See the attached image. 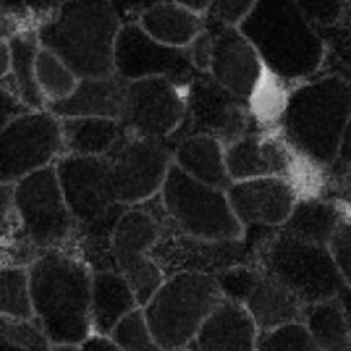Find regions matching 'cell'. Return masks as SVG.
I'll return each mask as SVG.
<instances>
[{"label": "cell", "instance_id": "cell-1", "mask_svg": "<svg viewBox=\"0 0 351 351\" xmlns=\"http://www.w3.org/2000/svg\"><path fill=\"white\" fill-rule=\"evenodd\" d=\"M350 116V83L339 74H317L289 88L272 130L303 164L327 172L336 164Z\"/></svg>", "mask_w": 351, "mask_h": 351}, {"label": "cell", "instance_id": "cell-2", "mask_svg": "<svg viewBox=\"0 0 351 351\" xmlns=\"http://www.w3.org/2000/svg\"><path fill=\"white\" fill-rule=\"evenodd\" d=\"M238 28L255 47L265 73L289 86L317 76L326 64V38L295 0H256Z\"/></svg>", "mask_w": 351, "mask_h": 351}, {"label": "cell", "instance_id": "cell-3", "mask_svg": "<svg viewBox=\"0 0 351 351\" xmlns=\"http://www.w3.org/2000/svg\"><path fill=\"white\" fill-rule=\"evenodd\" d=\"M35 324L50 344H81L92 334L93 271L67 248L49 250L28 265Z\"/></svg>", "mask_w": 351, "mask_h": 351}, {"label": "cell", "instance_id": "cell-4", "mask_svg": "<svg viewBox=\"0 0 351 351\" xmlns=\"http://www.w3.org/2000/svg\"><path fill=\"white\" fill-rule=\"evenodd\" d=\"M121 19L110 0H66L36 28L42 49L64 60L77 77L114 74Z\"/></svg>", "mask_w": 351, "mask_h": 351}, {"label": "cell", "instance_id": "cell-5", "mask_svg": "<svg viewBox=\"0 0 351 351\" xmlns=\"http://www.w3.org/2000/svg\"><path fill=\"white\" fill-rule=\"evenodd\" d=\"M250 263L281 282L305 306L327 300H343L351 306V289L327 246L274 229L253 246Z\"/></svg>", "mask_w": 351, "mask_h": 351}, {"label": "cell", "instance_id": "cell-6", "mask_svg": "<svg viewBox=\"0 0 351 351\" xmlns=\"http://www.w3.org/2000/svg\"><path fill=\"white\" fill-rule=\"evenodd\" d=\"M222 300L215 276L178 272L165 276L141 310L152 334L165 351H184Z\"/></svg>", "mask_w": 351, "mask_h": 351}, {"label": "cell", "instance_id": "cell-7", "mask_svg": "<svg viewBox=\"0 0 351 351\" xmlns=\"http://www.w3.org/2000/svg\"><path fill=\"white\" fill-rule=\"evenodd\" d=\"M165 221L178 231L207 241H239L245 229L236 219L226 190L208 186L171 165L158 193Z\"/></svg>", "mask_w": 351, "mask_h": 351}, {"label": "cell", "instance_id": "cell-8", "mask_svg": "<svg viewBox=\"0 0 351 351\" xmlns=\"http://www.w3.org/2000/svg\"><path fill=\"white\" fill-rule=\"evenodd\" d=\"M14 212L19 236L36 253L67 248L76 232L53 164L14 184Z\"/></svg>", "mask_w": 351, "mask_h": 351}, {"label": "cell", "instance_id": "cell-9", "mask_svg": "<svg viewBox=\"0 0 351 351\" xmlns=\"http://www.w3.org/2000/svg\"><path fill=\"white\" fill-rule=\"evenodd\" d=\"M165 217L158 195L147 204L123 212L114 228L112 260L143 306L164 281V272L152 258V250L164 231Z\"/></svg>", "mask_w": 351, "mask_h": 351}, {"label": "cell", "instance_id": "cell-10", "mask_svg": "<svg viewBox=\"0 0 351 351\" xmlns=\"http://www.w3.org/2000/svg\"><path fill=\"white\" fill-rule=\"evenodd\" d=\"M64 154L59 117L26 110L0 130V183L16 184Z\"/></svg>", "mask_w": 351, "mask_h": 351}, {"label": "cell", "instance_id": "cell-11", "mask_svg": "<svg viewBox=\"0 0 351 351\" xmlns=\"http://www.w3.org/2000/svg\"><path fill=\"white\" fill-rule=\"evenodd\" d=\"M256 123L248 100L232 95L208 73H195L186 86V117L169 143L190 134H210L229 145Z\"/></svg>", "mask_w": 351, "mask_h": 351}, {"label": "cell", "instance_id": "cell-12", "mask_svg": "<svg viewBox=\"0 0 351 351\" xmlns=\"http://www.w3.org/2000/svg\"><path fill=\"white\" fill-rule=\"evenodd\" d=\"M107 157L117 204L133 207L160 193L174 158V147L167 140L128 134Z\"/></svg>", "mask_w": 351, "mask_h": 351}, {"label": "cell", "instance_id": "cell-13", "mask_svg": "<svg viewBox=\"0 0 351 351\" xmlns=\"http://www.w3.org/2000/svg\"><path fill=\"white\" fill-rule=\"evenodd\" d=\"M186 86L171 77L130 81L121 119L128 133L152 140H171L186 117Z\"/></svg>", "mask_w": 351, "mask_h": 351}, {"label": "cell", "instance_id": "cell-14", "mask_svg": "<svg viewBox=\"0 0 351 351\" xmlns=\"http://www.w3.org/2000/svg\"><path fill=\"white\" fill-rule=\"evenodd\" d=\"M190 50L169 47L143 32L136 21L121 25L114 47V74L124 81L171 77L188 84L195 76Z\"/></svg>", "mask_w": 351, "mask_h": 351}, {"label": "cell", "instance_id": "cell-15", "mask_svg": "<svg viewBox=\"0 0 351 351\" xmlns=\"http://www.w3.org/2000/svg\"><path fill=\"white\" fill-rule=\"evenodd\" d=\"M53 165L76 224L100 219L117 205L109 157L62 154Z\"/></svg>", "mask_w": 351, "mask_h": 351}, {"label": "cell", "instance_id": "cell-16", "mask_svg": "<svg viewBox=\"0 0 351 351\" xmlns=\"http://www.w3.org/2000/svg\"><path fill=\"white\" fill-rule=\"evenodd\" d=\"M164 276L178 272L219 274L239 263L250 262V248L245 238L239 241H207L178 231L165 221L164 231L152 250Z\"/></svg>", "mask_w": 351, "mask_h": 351}, {"label": "cell", "instance_id": "cell-17", "mask_svg": "<svg viewBox=\"0 0 351 351\" xmlns=\"http://www.w3.org/2000/svg\"><path fill=\"white\" fill-rule=\"evenodd\" d=\"M226 193L245 231L279 229L288 221L296 202L303 195L296 181L281 176L232 181Z\"/></svg>", "mask_w": 351, "mask_h": 351}, {"label": "cell", "instance_id": "cell-18", "mask_svg": "<svg viewBox=\"0 0 351 351\" xmlns=\"http://www.w3.org/2000/svg\"><path fill=\"white\" fill-rule=\"evenodd\" d=\"M205 28L212 38L208 74L232 95L252 102L265 74L255 47L238 26H224L205 19Z\"/></svg>", "mask_w": 351, "mask_h": 351}, {"label": "cell", "instance_id": "cell-19", "mask_svg": "<svg viewBox=\"0 0 351 351\" xmlns=\"http://www.w3.org/2000/svg\"><path fill=\"white\" fill-rule=\"evenodd\" d=\"M300 160L274 130L262 128L260 123L226 145V165L232 181L255 180L281 176L295 180Z\"/></svg>", "mask_w": 351, "mask_h": 351}, {"label": "cell", "instance_id": "cell-20", "mask_svg": "<svg viewBox=\"0 0 351 351\" xmlns=\"http://www.w3.org/2000/svg\"><path fill=\"white\" fill-rule=\"evenodd\" d=\"M258 329L245 305L224 298L184 351H256Z\"/></svg>", "mask_w": 351, "mask_h": 351}, {"label": "cell", "instance_id": "cell-21", "mask_svg": "<svg viewBox=\"0 0 351 351\" xmlns=\"http://www.w3.org/2000/svg\"><path fill=\"white\" fill-rule=\"evenodd\" d=\"M128 81L116 74L80 77L74 92L64 100L47 106L56 117H109L123 119Z\"/></svg>", "mask_w": 351, "mask_h": 351}, {"label": "cell", "instance_id": "cell-22", "mask_svg": "<svg viewBox=\"0 0 351 351\" xmlns=\"http://www.w3.org/2000/svg\"><path fill=\"white\" fill-rule=\"evenodd\" d=\"M243 305L252 315L258 334L278 329L286 324L303 322L306 308L281 282L260 269L248 295L243 300Z\"/></svg>", "mask_w": 351, "mask_h": 351}, {"label": "cell", "instance_id": "cell-23", "mask_svg": "<svg viewBox=\"0 0 351 351\" xmlns=\"http://www.w3.org/2000/svg\"><path fill=\"white\" fill-rule=\"evenodd\" d=\"M136 308H140L136 295L119 271L106 269L93 272L90 302L93 334L110 336L114 327Z\"/></svg>", "mask_w": 351, "mask_h": 351}, {"label": "cell", "instance_id": "cell-24", "mask_svg": "<svg viewBox=\"0 0 351 351\" xmlns=\"http://www.w3.org/2000/svg\"><path fill=\"white\" fill-rule=\"evenodd\" d=\"M172 164L193 180L228 190L231 184L226 165V145L210 134H190L174 145Z\"/></svg>", "mask_w": 351, "mask_h": 351}, {"label": "cell", "instance_id": "cell-25", "mask_svg": "<svg viewBox=\"0 0 351 351\" xmlns=\"http://www.w3.org/2000/svg\"><path fill=\"white\" fill-rule=\"evenodd\" d=\"M138 25L147 35L169 47L186 49L205 29V16L197 14L172 0H162L143 9Z\"/></svg>", "mask_w": 351, "mask_h": 351}, {"label": "cell", "instance_id": "cell-26", "mask_svg": "<svg viewBox=\"0 0 351 351\" xmlns=\"http://www.w3.org/2000/svg\"><path fill=\"white\" fill-rule=\"evenodd\" d=\"M59 123L64 154L107 157L130 134L123 121L109 117H60Z\"/></svg>", "mask_w": 351, "mask_h": 351}, {"label": "cell", "instance_id": "cell-27", "mask_svg": "<svg viewBox=\"0 0 351 351\" xmlns=\"http://www.w3.org/2000/svg\"><path fill=\"white\" fill-rule=\"evenodd\" d=\"M343 212L344 204L334 198L322 195H302L288 221L279 229L295 238L327 246L343 217Z\"/></svg>", "mask_w": 351, "mask_h": 351}, {"label": "cell", "instance_id": "cell-28", "mask_svg": "<svg viewBox=\"0 0 351 351\" xmlns=\"http://www.w3.org/2000/svg\"><path fill=\"white\" fill-rule=\"evenodd\" d=\"M303 324L320 351H350L351 306L343 300L308 305Z\"/></svg>", "mask_w": 351, "mask_h": 351}, {"label": "cell", "instance_id": "cell-29", "mask_svg": "<svg viewBox=\"0 0 351 351\" xmlns=\"http://www.w3.org/2000/svg\"><path fill=\"white\" fill-rule=\"evenodd\" d=\"M11 49V77L14 81L23 104L29 110L47 109V104L36 83V56L42 49L36 29H28L9 40Z\"/></svg>", "mask_w": 351, "mask_h": 351}, {"label": "cell", "instance_id": "cell-30", "mask_svg": "<svg viewBox=\"0 0 351 351\" xmlns=\"http://www.w3.org/2000/svg\"><path fill=\"white\" fill-rule=\"evenodd\" d=\"M0 319L35 322L26 265H0Z\"/></svg>", "mask_w": 351, "mask_h": 351}, {"label": "cell", "instance_id": "cell-31", "mask_svg": "<svg viewBox=\"0 0 351 351\" xmlns=\"http://www.w3.org/2000/svg\"><path fill=\"white\" fill-rule=\"evenodd\" d=\"M35 71L36 83L47 106L69 97L80 81L77 74L60 57L47 49L38 50Z\"/></svg>", "mask_w": 351, "mask_h": 351}, {"label": "cell", "instance_id": "cell-32", "mask_svg": "<svg viewBox=\"0 0 351 351\" xmlns=\"http://www.w3.org/2000/svg\"><path fill=\"white\" fill-rule=\"evenodd\" d=\"M110 337L121 348V351H165L152 334L141 306L124 317L114 327Z\"/></svg>", "mask_w": 351, "mask_h": 351}, {"label": "cell", "instance_id": "cell-33", "mask_svg": "<svg viewBox=\"0 0 351 351\" xmlns=\"http://www.w3.org/2000/svg\"><path fill=\"white\" fill-rule=\"evenodd\" d=\"M256 351H320L303 322L286 324L278 329L260 332Z\"/></svg>", "mask_w": 351, "mask_h": 351}, {"label": "cell", "instance_id": "cell-34", "mask_svg": "<svg viewBox=\"0 0 351 351\" xmlns=\"http://www.w3.org/2000/svg\"><path fill=\"white\" fill-rule=\"evenodd\" d=\"M330 255H332L334 263H336L337 271L343 276L344 282L351 289V207L344 205L343 217L330 238L329 245Z\"/></svg>", "mask_w": 351, "mask_h": 351}, {"label": "cell", "instance_id": "cell-35", "mask_svg": "<svg viewBox=\"0 0 351 351\" xmlns=\"http://www.w3.org/2000/svg\"><path fill=\"white\" fill-rule=\"evenodd\" d=\"M36 28L38 21L21 0H0V42H9L19 33Z\"/></svg>", "mask_w": 351, "mask_h": 351}, {"label": "cell", "instance_id": "cell-36", "mask_svg": "<svg viewBox=\"0 0 351 351\" xmlns=\"http://www.w3.org/2000/svg\"><path fill=\"white\" fill-rule=\"evenodd\" d=\"M300 11L315 28H334L344 19L346 0H295Z\"/></svg>", "mask_w": 351, "mask_h": 351}, {"label": "cell", "instance_id": "cell-37", "mask_svg": "<svg viewBox=\"0 0 351 351\" xmlns=\"http://www.w3.org/2000/svg\"><path fill=\"white\" fill-rule=\"evenodd\" d=\"M255 4L256 0H214L205 19L224 26H239Z\"/></svg>", "mask_w": 351, "mask_h": 351}, {"label": "cell", "instance_id": "cell-38", "mask_svg": "<svg viewBox=\"0 0 351 351\" xmlns=\"http://www.w3.org/2000/svg\"><path fill=\"white\" fill-rule=\"evenodd\" d=\"M26 110L29 109L23 104L12 77L0 81V130H4V126Z\"/></svg>", "mask_w": 351, "mask_h": 351}, {"label": "cell", "instance_id": "cell-39", "mask_svg": "<svg viewBox=\"0 0 351 351\" xmlns=\"http://www.w3.org/2000/svg\"><path fill=\"white\" fill-rule=\"evenodd\" d=\"M320 195L351 207V167H330L327 171V190Z\"/></svg>", "mask_w": 351, "mask_h": 351}, {"label": "cell", "instance_id": "cell-40", "mask_svg": "<svg viewBox=\"0 0 351 351\" xmlns=\"http://www.w3.org/2000/svg\"><path fill=\"white\" fill-rule=\"evenodd\" d=\"M16 228L14 184L0 183V238Z\"/></svg>", "mask_w": 351, "mask_h": 351}, {"label": "cell", "instance_id": "cell-41", "mask_svg": "<svg viewBox=\"0 0 351 351\" xmlns=\"http://www.w3.org/2000/svg\"><path fill=\"white\" fill-rule=\"evenodd\" d=\"M66 0H21V4L33 14V18L40 23L52 16Z\"/></svg>", "mask_w": 351, "mask_h": 351}, {"label": "cell", "instance_id": "cell-42", "mask_svg": "<svg viewBox=\"0 0 351 351\" xmlns=\"http://www.w3.org/2000/svg\"><path fill=\"white\" fill-rule=\"evenodd\" d=\"M81 351H121V348L114 343L110 336L102 334H90L83 343L80 344Z\"/></svg>", "mask_w": 351, "mask_h": 351}, {"label": "cell", "instance_id": "cell-43", "mask_svg": "<svg viewBox=\"0 0 351 351\" xmlns=\"http://www.w3.org/2000/svg\"><path fill=\"white\" fill-rule=\"evenodd\" d=\"M332 167H351V116L343 131V138H341L336 164H334Z\"/></svg>", "mask_w": 351, "mask_h": 351}, {"label": "cell", "instance_id": "cell-44", "mask_svg": "<svg viewBox=\"0 0 351 351\" xmlns=\"http://www.w3.org/2000/svg\"><path fill=\"white\" fill-rule=\"evenodd\" d=\"M11 76V49L8 42H0V81Z\"/></svg>", "mask_w": 351, "mask_h": 351}, {"label": "cell", "instance_id": "cell-45", "mask_svg": "<svg viewBox=\"0 0 351 351\" xmlns=\"http://www.w3.org/2000/svg\"><path fill=\"white\" fill-rule=\"evenodd\" d=\"M172 2H176V4H180V5H183V8L190 9V11L197 12V14L205 16L207 14L208 9H210V5L214 0H172Z\"/></svg>", "mask_w": 351, "mask_h": 351}, {"label": "cell", "instance_id": "cell-46", "mask_svg": "<svg viewBox=\"0 0 351 351\" xmlns=\"http://www.w3.org/2000/svg\"><path fill=\"white\" fill-rule=\"evenodd\" d=\"M50 351H81L80 344L74 343H60V344H50Z\"/></svg>", "mask_w": 351, "mask_h": 351}, {"label": "cell", "instance_id": "cell-47", "mask_svg": "<svg viewBox=\"0 0 351 351\" xmlns=\"http://www.w3.org/2000/svg\"><path fill=\"white\" fill-rule=\"evenodd\" d=\"M343 23H346L348 26H351V0H346V8H344Z\"/></svg>", "mask_w": 351, "mask_h": 351}, {"label": "cell", "instance_id": "cell-48", "mask_svg": "<svg viewBox=\"0 0 351 351\" xmlns=\"http://www.w3.org/2000/svg\"><path fill=\"white\" fill-rule=\"evenodd\" d=\"M348 35H350V42H351V26H348Z\"/></svg>", "mask_w": 351, "mask_h": 351}, {"label": "cell", "instance_id": "cell-49", "mask_svg": "<svg viewBox=\"0 0 351 351\" xmlns=\"http://www.w3.org/2000/svg\"><path fill=\"white\" fill-rule=\"evenodd\" d=\"M350 351H351V348H350Z\"/></svg>", "mask_w": 351, "mask_h": 351}]
</instances>
